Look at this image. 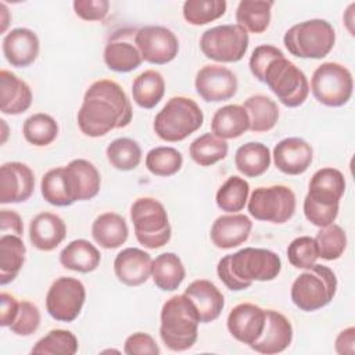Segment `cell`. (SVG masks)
I'll return each mask as SVG.
<instances>
[{
  "label": "cell",
  "instance_id": "obj_1",
  "mask_svg": "<svg viewBox=\"0 0 355 355\" xmlns=\"http://www.w3.org/2000/svg\"><path fill=\"white\" fill-rule=\"evenodd\" d=\"M132 116V104L122 86L111 79H98L85 92L78 126L85 136L100 137L128 126Z\"/></svg>",
  "mask_w": 355,
  "mask_h": 355
},
{
  "label": "cell",
  "instance_id": "obj_2",
  "mask_svg": "<svg viewBox=\"0 0 355 355\" xmlns=\"http://www.w3.org/2000/svg\"><path fill=\"white\" fill-rule=\"evenodd\" d=\"M282 270L280 257L266 248L245 247L219 259L216 273L232 291L250 288L252 282L275 280Z\"/></svg>",
  "mask_w": 355,
  "mask_h": 355
},
{
  "label": "cell",
  "instance_id": "obj_3",
  "mask_svg": "<svg viewBox=\"0 0 355 355\" xmlns=\"http://www.w3.org/2000/svg\"><path fill=\"white\" fill-rule=\"evenodd\" d=\"M159 318V336L166 348L180 352L196 344L201 322L193 301L184 293L166 300Z\"/></svg>",
  "mask_w": 355,
  "mask_h": 355
},
{
  "label": "cell",
  "instance_id": "obj_4",
  "mask_svg": "<svg viewBox=\"0 0 355 355\" xmlns=\"http://www.w3.org/2000/svg\"><path fill=\"white\" fill-rule=\"evenodd\" d=\"M204 114L200 105L190 97H171L154 118L155 135L168 143L187 139L202 126Z\"/></svg>",
  "mask_w": 355,
  "mask_h": 355
},
{
  "label": "cell",
  "instance_id": "obj_5",
  "mask_svg": "<svg viewBox=\"0 0 355 355\" xmlns=\"http://www.w3.org/2000/svg\"><path fill=\"white\" fill-rule=\"evenodd\" d=\"M337 291L336 273L326 265L315 263L304 269L291 284V301L304 311L313 312L329 305Z\"/></svg>",
  "mask_w": 355,
  "mask_h": 355
},
{
  "label": "cell",
  "instance_id": "obj_6",
  "mask_svg": "<svg viewBox=\"0 0 355 355\" xmlns=\"http://www.w3.org/2000/svg\"><path fill=\"white\" fill-rule=\"evenodd\" d=\"M283 43L291 55L320 60L333 50L336 32L326 19H306L287 29L283 36Z\"/></svg>",
  "mask_w": 355,
  "mask_h": 355
},
{
  "label": "cell",
  "instance_id": "obj_7",
  "mask_svg": "<svg viewBox=\"0 0 355 355\" xmlns=\"http://www.w3.org/2000/svg\"><path fill=\"white\" fill-rule=\"evenodd\" d=\"M262 83L277 97V100L290 108L300 107L309 94V82L306 75L290 60L283 55L273 58L265 68Z\"/></svg>",
  "mask_w": 355,
  "mask_h": 355
},
{
  "label": "cell",
  "instance_id": "obj_8",
  "mask_svg": "<svg viewBox=\"0 0 355 355\" xmlns=\"http://www.w3.org/2000/svg\"><path fill=\"white\" fill-rule=\"evenodd\" d=\"M130 219L137 241L150 250L164 247L172 236L168 214L162 202L153 197H140L130 207Z\"/></svg>",
  "mask_w": 355,
  "mask_h": 355
},
{
  "label": "cell",
  "instance_id": "obj_9",
  "mask_svg": "<svg viewBox=\"0 0 355 355\" xmlns=\"http://www.w3.org/2000/svg\"><path fill=\"white\" fill-rule=\"evenodd\" d=\"M309 90L318 103L326 107H343L354 92L352 73L340 62H323L313 71Z\"/></svg>",
  "mask_w": 355,
  "mask_h": 355
},
{
  "label": "cell",
  "instance_id": "obj_10",
  "mask_svg": "<svg viewBox=\"0 0 355 355\" xmlns=\"http://www.w3.org/2000/svg\"><path fill=\"white\" fill-rule=\"evenodd\" d=\"M295 194L284 184L259 186L247 201L250 215L262 222L284 223L290 220L295 212Z\"/></svg>",
  "mask_w": 355,
  "mask_h": 355
},
{
  "label": "cell",
  "instance_id": "obj_11",
  "mask_svg": "<svg viewBox=\"0 0 355 355\" xmlns=\"http://www.w3.org/2000/svg\"><path fill=\"white\" fill-rule=\"evenodd\" d=\"M248 43V32L237 24H227L207 29L201 35L200 49L216 62H237L247 53Z\"/></svg>",
  "mask_w": 355,
  "mask_h": 355
},
{
  "label": "cell",
  "instance_id": "obj_12",
  "mask_svg": "<svg viewBox=\"0 0 355 355\" xmlns=\"http://www.w3.org/2000/svg\"><path fill=\"white\" fill-rule=\"evenodd\" d=\"M86 288L79 279L61 276L55 279L46 294V311L58 322H73L85 304Z\"/></svg>",
  "mask_w": 355,
  "mask_h": 355
},
{
  "label": "cell",
  "instance_id": "obj_13",
  "mask_svg": "<svg viewBox=\"0 0 355 355\" xmlns=\"http://www.w3.org/2000/svg\"><path fill=\"white\" fill-rule=\"evenodd\" d=\"M135 44L143 61L164 65L173 61L179 53L178 36L166 26L147 25L136 31Z\"/></svg>",
  "mask_w": 355,
  "mask_h": 355
},
{
  "label": "cell",
  "instance_id": "obj_14",
  "mask_svg": "<svg viewBox=\"0 0 355 355\" xmlns=\"http://www.w3.org/2000/svg\"><path fill=\"white\" fill-rule=\"evenodd\" d=\"M196 92L207 103L230 100L239 89V80L233 71L218 64L204 65L194 80Z\"/></svg>",
  "mask_w": 355,
  "mask_h": 355
},
{
  "label": "cell",
  "instance_id": "obj_15",
  "mask_svg": "<svg viewBox=\"0 0 355 355\" xmlns=\"http://www.w3.org/2000/svg\"><path fill=\"white\" fill-rule=\"evenodd\" d=\"M35 190V173L22 162L12 161L0 166V202L15 204L26 201Z\"/></svg>",
  "mask_w": 355,
  "mask_h": 355
},
{
  "label": "cell",
  "instance_id": "obj_16",
  "mask_svg": "<svg viewBox=\"0 0 355 355\" xmlns=\"http://www.w3.org/2000/svg\"><path fill=\"white\" fill-rule=\"evenodd\" d=\"M64 182L72 202L87 201L98 194L101 176L90 161L76 158L64 166Z\"/></svg>",
  "mask_w": 355,
  "mask_h": 355
},
{
  "label": "cell",
  "instance_id": "obj_17",
  "mask_svg": "<svg viewBox=\"0 0 355 355\" xmlns=\"http://www.w3.org/2000/svg\"><path fill=\"white\" fill-rule=\"evenodd\" d=\"M227 330L237 341L252 345L262 334L265 326V309L251 302H241L227 315Z\"/></svg>",
  "mask_w": 355,
  "mask_h": 355
},
{
  "label": "cell",
  "instance_id": "obj_18",
  "mask_svg": "<svg viewBox=\"0 0 355 355\" xmlns=\"http://www.w3.org/2000/svg\"><path fill=\"white\" fill-rule=\"evenodd\" d=\"M293 341L291 322L275 309H265V326L261 337L250 345L255 352L273 355L283 352Z\"/></svg>",
  "mask_w": 355,
  "mask_h": 355
},
{
  "label": "cell",
  "instance_id": "obj_19",
  "mask_svg": "<svg viewBox=\"0 0 355 355\" xmlns=\"http://www.w3.org/2000/svg\"><path fill=\"white\" fill-rule=\"evenodd\" d=\"M273 162L276 168L286 175H301L312 164L313 150L311 144L301 137H286L273 148Z\"/></svg>",
  "mask_w": 355,
  "mask_h": 355
},
{
  "label": "cell",
  "instance_id": "obj_20",
  "mask_svg": "<svg viewBox=\"0 0 355 355\" xmlns=\"http://www.w3.org/2000/svg\"><path fill=\"white\" fill-rule=\"evenodd\" d=\"M151 255L136 247H128L119 251L114 259V273L116 279L130 287L146 283L151 276Z\"/></svg>",
  "mask_w": 355,
  "mask_h": 355
},
{
  "label": "cell",
  "instance_id": "obj_21",
  "mask_svg": "<svg viewBox=\"0 0 355 355\" xmlns=\"http://www.w3.org/2000/svg\"><path fill=\"white\" fill-rule=\"evenodd\" d=\"M251 219L244 214H227L215 219L211 226V241L220 250H230L241 245L250 237Z\"/></svg>",
  "mask_w": 355,
  "mask_h": 355
},
{
  "label": "cell",
  "instance_id": "obj_22",
  "mask_svg": "<svg viewBox=\"0 0 355 355\" xmlns=\"http://www.w3.org/2000/svg\"><path fill=\"white\" fill-rule=\"evenodd\" d=\"M3 54L17 68L33 64L39 55L40 43L37 35L28 28L11 29L3 39Z\"/></svg>",
  "mask_w": 355,
  "mask_h": 355
},
{
  "label": "cell",
  "instance_id": "obj_23",
  "mask_svg": "<svg viewBox=\"0 0 355 355\" xmlns=\"http://www.w3.org/2000/svg\"><path fill=\"white\" fill-rule=\"evenodd\" d=\"M184 294L193 301L201 323L214 322L223 311L225 297L211 280L197 279L191 282Z\"/></svg>",
  "mask_w": 355,
  "mask_h": 355
},
{
  "label": "cell",
  "instance_id": "obj_24",
  "mask_svg": "<svg viewBox=\"0 0 355 355\" xmlns=\"http://www.w3.org/2000/svg\"><path fill=\"white\" fill-rule=\"evenodd\" d=\"M67 236V225L53 212H40L29 223V240L40 251H53Z\"/></svg>",
  "mask_w": 355,
  "mask_h": 355
},
{
  "label": "cell",
  "instance_id": "obj_25",
  "mask_svg": "<svg viewBox=\"0 0 355 355\" xmlns=\"http://www.w3.org/2000/svg\"><path fill=\"white\" fill-rule=\"evenodd\" d=\"M345 191L344 175L331 166L318 169L308 186L306 197L320 205H336L340 204L341 197Z\"/></svg>",
  "mask_w": 355,
  "mask_h": 355
},
{
  "label": "cell",
  "instance_id": "obj_26",
  "mask_svg": "<svg viewBox=\"0 0 355 355\" xmlns=\"http://www.w3.org/2000/svg\"><path fill=\"white\" fill-rule=\"evenodd\" d=\"M32 90L29 85L7 69L0 71V101L1 112L18 115L25 112L32 104Z\"/></svg>",
  "mask_w": 355,
  "mask_h": 355
},
{
  "label": "cell",
  "instance_id": "obj_27",
  "mask_svg": "<svg viewBox=\"0 0 355 355\" xmlns=\"http://www.w3.org/2000/svg\"><path fill=\"white\" fill-rule=\"evenodd\" d=\"M104 62L115 72H130L140 67L143 58L133 42L126 37V33H115L108 40L104 49Z\"/></svg>",
  "mask_w": 355,
  "mask_h": 355
},
{
  "label": "cell",
  "instance_id": "obj_28",
  "mask_svg": "<svg viewBox=\"0 0 355 355\" xmlns=\"http://www.w3.org/2000/svg\"><path fill=\"white\" fill-rule=\"evenodd\" d=\"M211 130L223 140L240 137L250 130V118L245 108L239 104H227L218 108L211 121Z\"/></svg>",
  "mask_w": 355,
  "mask_h": 355
},
{
  "label": "cell",
  "instance_id": "obj_29",
  "mask_svg": "<svg viewBox=\"0 0 355 355\" xmlns=\"http://www.w3.org/2000/svg\"><path fill=\"white\" fill-rule=\"evenodd\" d=\"M93 240L105 250L121 247L129 236V227L123 216L116 212L98 215L92 225Z\"/></svg>",
  "mask_w": 355,
  "mask_h": 355
},
{
  "label": "cell",
  "instance_id": "obj_30",
  "mask_svg": "<svg viewBox=\"0 0 355 355\" xmlns=\"http://www.w3.org/2000/svg\"><path fill=\"white\" fill-rule=\"evenodd\" d=\"M101 254L89 240L78 239L67 244L60 252V263L69 270L90 273L98 268Z\"/></svg>",
  "mask_w": 355,
  "mask_h": 355
},
{
  "label": "cell",
  "instance_id": "obj_31",
  "mask_svg": "<svg viewBox=\"0 0 355 355\" xmlns=\"http://www.w3.org/2000/svg\"><path fill=\"white\" fill-rule=\"evenodd\" d=\"M25 244L21 236L1 234L0 237V284L11 283L25 262Z\"/></svg>",
  "mask_w": 355,
  "mask_h": 355
},
{
  "label": "cell",
  "instance_id": "obj_32",
  "mask_svg": "<svg viewBox=\"0 0 355 355\" xmlns=\"http://www.w3.org/2000/svg\"><path fill=\"white\" fill-rule=\"evenodd\" d=\"M272 161L268 146L259 141H248L240 146L234 154V165L240 173L247 178H258L263 175Z\"/></svg>",
  "mask_w": 355,
  "mask_h": 355
},
{
  "label": "cell",
  "instance_id": "obj_33",
  "mask_svg": "<svg viewBox=\"0 0 355 355\" xmlns=\"http://www.w3.org/2000/svg\"><path fill=\"white\" fill-rule=\"evenodd\" d=\"M151 277L159 290L173 291L184 280L186 269L175 252H162L153 259Z\"/></svg>",
  "mask_w": 355,
  "mask_h": 355
},
{
  "label": "cell",
  "instance_id": "obj_34",
  "mask_svg": "<svg viewBox=\"0 0 355 355\" xmlns=\"http://www.w3.org/2000/svg\"><path fill=\"white\" fill-rule=\"evenodd\" d=\"M248 118H250V130L254 133H263L272 130L279 121V107L268 96L254 94L250 96L244 103Z\"/></svg>",
  "mask_w": 355,
  "mask_h": 355
},
{
  "label": "cell",
  "instance_id": "obj_35",
  "mask_svg": "<svg viewBox=\"0 0 355 355\" xmlns=\"http://www.w3.org/2000/svg\"><path fill=\"white\" fill-rule=\"evenodd\" d=\"M273 4V1L265 0H241L236 10L237 25L245 32H265L270 24Z\"/></svg>",
  "mask_w": 355,
  "mask_h": 355
},
{
  "label": "cell",
  "instance_id": "obj_36",
  "mask_svg": "<svg viewBox=\"0 0 355 355\" xmlns=\"http://www.w3.org/2000/svg\"><path fill=\"white\" fill-rule=\"evenodd\" d=\"M165 94L164 76L155 69H147L137 75L132 83L135 103L146 110L154 108Z\"/></svg>",
  "mask_w": 355,
  "mask_h": 355
},
{
  "label": "cell",
  "instance_id": "obj_37",
  "mask_svg": "<svg viewBox=\"0 0 355 355\" xmlns=\"http://www.w3.org/2000/svg\"><path fill=\"white\" fill-rule=\"evenodd\" d=\"M229 151L226 140L214 133H204L191 141L189 153L191 159L200 166H211L222 161Z\"/></svg>",
  "mask_w": 355,
  "mask_h": 355
},
{
  "label": "cell",
  "instance_id": "obj_38",
  "mask_svg": "<svg viewBox=\"0 0 355 355\" xmlns=\"http://www.w3.org/2000/svg\"><path fill=\"white\" fill-rule=\"evenodd\" d=\"M250 196V184L244 178L240 176H230L227 178L222 186L216 191V205L229 214H237L241 211Z\"/></svg>",
  "mask_w": 355,
  "mask_h": 355
},
{
  "label": "cell",
  "instance_id": "obj_39",
  "mask_svg": "<svg viewBox=\"0 0 355 355\" xmlns=\"http://www.w3.org/2000/svg\"><path fill=\"white\" fill-rule=\"evenodd\" d=\"M22 135L28 143L36 147H46L57 139L58 123L51 115L37 112L24 121Z\"/></svg>",
  "mask_w": 355,
  "mask_h": 355
},
{
  "label": "cell",
  "instance_id": "obj_40",
  "mask_svg": "<svg viewBox=\"0 0 355 355\" xmlns=\"http://www.w3.org/2000/svg\"><path fill=\"white\" fill-rule=\"evenodd\" d=\"M105 155L111 166L126 172L139 166L141 148L139 143L130 137H118L107 146Z\"/></svg>",
  "mask_w": 355,
  "mask_h": 355
},
{
  "label": "cell",
  "instance_id": "obj_41",
  "mask_svg": "<svg viewBox=\"0 0 355 355\" xmlns=\"http://www.w3.org/2000/svg\"><path fill=\"white\" fill-rule=\"evenodd\" d=\"M79 343L76 336L64 329H53L32 347V354L44 355H73L78 352Z\"/></svg>",
  "mask_w": 355,
  "mask_h": 355
},
{
  "label": "cell",
  "instance_id": "obj_42",
  "mask_svg": "<svg viewBox=\"0 0 355 355\" xmlns=\"http://www.w3.org/2000/svg\"><path fill=\"white\" fill-rule=\"evenodd\" d=\"M182 165L183 155L175 147H154L146 155V168L155 176H172L180 171Z\"/></svg>",
  "mask_w": 355,
  "mask_h": 355
},
{
  "label": "cell",
  "instance_id": "obj_43",
  "mask_svg": "<svg viewBox=\"0 0 355 355\" xmlns=\"http://www.w3.org/2000/svg\"><path fill=\"white\" fill-rule=\"evenodd\" d=\"M226 7L225 0H187L183 3L182 12L187 24L200 26L223 17Z\"/></svg>",
  "mask_w": 355,
  "mask_h": 355
},
{
  "label": "cell",
  "instance_id": "obj_44",
  "mask_svg": "<svg viewBox=\"0 0 355 355\" xmlns=\"http://www.w3.org/2000/svg\"><path fill=\"white\" fill-rule=\"evenodd\" d=\"M313 239L318 245L319 258L326 261L338 259L347 247V234L344 229L336 223L320 227Z\"/></svg>",
  "mask_w": 355,
  "mask_h": 355
},
{
  "label": "cell",
  "instance_id": "obj_45",
  "mask_svg": "<svg viewBox=\"0 0 355 355\" xmlns=\"http://www.w3.org/2000/svg\"><path fill=\"white\" fill-rule=\"evenodd\" d=\"M40 191L43 198L51 205L68 207L73 204L64 182V166L53 168L43 175L40 180Z\"/></svg>",
  "mask_w": 355,
  "mask_h": 355
},
{
  "label": "cell",
  "instance_id": "obj_46",
  "mask_svg": "<svg viewBox=\"0 0 355 355\" xmlns=\"http://www.w3.org/2000/svg\"><path fill=\"white\" fill-rule=\"evenodd\" d=\"M287 258L297 269H308L315 265L319 258L315 239L311 236L295 237L287 247Z\"/></svg>",
  "mask_w": 355,
  "mask_h": 355
},
{
  "label": "cell",
  "instance_id": "obj_47",
  "mask_svg": "<svg viewBox=\"0 0 355 355\" xmlns=\"http://www.w3.org/2000/svg\"><path fill=\"white\" fill-rule=\"evenodd\" d=\"M39 324H40L39 308L28 300L19 301V309L15 320L10 324V330L17 336L28 337L37 330Z\"/></svg>",
  "mask_w": 355,
  "mask_h": 355
},
{
  "label": "cell",
  "instance_id": "obj_48",
  "mask_svg": "<svg viewBox=\"0 0 355 355\" xmlns=\"http://www.w3.org/2000/svg\"><path fill=\"white\" fill-rule=\"evenodd\" d=\"M304 215L305 218L318 227H324L334 223L338 215V204L336 205H320L305 196L304 198Z\"/></svg>",
  "mask_w": 355,
  "mask_h": 355
},
{
  "label": "cell",
  "instance_id": "obj_49",
  "mask_svg": "<svg viewBox=\"0 0 355 355\" xmlns=\"http://www.w3.org/2000/svg\"><path fill=\"white\" fill-rule=\"evenodd\" d=\"M283 55V51L272 44H261L258 47H255L251 53V57H250V71L251 73L259 80L262 82V75H263V71L266 68V65L276 57H280Z\"/></svg>",
  "mask_w": 355,
  "mask_h": 355
},
{
  "label": "cell",
  "instance_id": "obj_50",
  "mask_svg": "<svg viewBox=\"0 0 355 355\" xmlns=\"http://www.w3.org/2000/svg\"><path fill=\"white\" fill-rule=\"evenodd\" d=\"M123 352L126 355H158L161 351L158 344L150 334L137 331L130 334L125 340Z\"/></svg>",
  "mask_w": 355,
  "mask_h": 355
},
{
  "label": "cell",
  "instance_id": "obj_51",
  "mask_svg": "<svg viewBox=\"0 0 355 355\" xmlns=\"http://www.w3.org/2000/svg\"><path fill=\"white\" fill-rule=\"evenodd\" d=\"M75 14L83 21H103L110 10L107 0H75L72 3Z\"/></svg>",
  "mask_w": 355,
  "mask_h": 355
},
{
  "label": "cell",
  "instance_id": "obj_52",
  "mask_svg": "<svg viewBox=\"0 0 355 355\" xmlns=\"http://www.w3.org/2000/svg\"><path fill=\"white\" fill-rule=\"evenodd\" d=\"M19 309V301L8 293L0 294V324L1 327H10L15 320Z\"/></svg>",
  "mask_w": 355,
  "mask_h": 355
},
{
  "label": "cell",
  "instance_id": "obj_53",
  "mask_svg": "<svg viewBox=\"0 0 355 355\" xmlns=\"http://www.w3.org/2000/svg\"><path fill=\"white\" fill-rule=\"evenodd\" d=\"M1 234H17L22 237L24 225L21 216L12 209H1L0 212Z\"/></svg>",
  "mask_w": 355,
  "mask_h": 355
},
{
  "label": "cell",
  "instance_id": "obj_54",
  "mask_svg": "<svg viewBox=\"0 0 355 355\" xmlns=\"http://www.w3.org/2000/svg\"><path fill=\"white\" fill-rule=\"evenodd\" d=\"M334 349L340 355L355 354V327L349 326L338 333L334 341Z\"/></svg>",
  "mask_w": 355,
  "mask_h": 355
},
{
  "label": "cell",
  "instance_id": "obj_55",
  "mask_svg": "<svg viewBox=\"0 0 355 355\" xmlns=\"http://www.w3.org/2000/svg\"><path fill=\"white\" fill-rule=\"evenodd\" d=\"M0 7H1V22H3V25H1V32H4L6 28H7V24H8V18H6V14H7L8 11H7V7H6L4 3H1Z\"/></svg>",
  "mask_w": 355,
  "mask_h": 355
},
{
  "label": "cell",
  "instance_id": "obj_56",
  "mask_svg": "<svg viewBox=\"0 0 355 355\" xmlns=\"http://www.w3.org/2000/svg\"><path fill=\"white\" fill-rule=\"evenodd\" d=\"M0 122H1V126H3V139H1V143H4L6 139H7V123H6L4 119H0Z\"/></svg>",
  "mask_w": 355,
  "mask_h": 355
}]
</instances>
